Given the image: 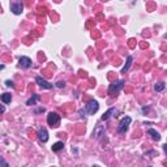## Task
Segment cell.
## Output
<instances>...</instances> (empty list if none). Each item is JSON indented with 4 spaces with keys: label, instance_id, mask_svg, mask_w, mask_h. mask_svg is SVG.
<instances>
[{
    "label": "cell",
    "instance_id": "6da1fadb",
    "mask_svg": "<svg viewBox=\"0 0 167 167\" xmlns=\"http://www.w3.org/2000/svg\"><path fill=\"white\" fill-rule=\"evenodd\" d=\"M60 115L58 114V112H50V114L47 115V124L50 127H54V128H56L59 127V123H60Z\"/></svg>",
    "mask_w": 167,
    "mask_h": 167
},
{
    "label": "cell",
    "instance_id": "7a4b0ae2",
    "mask_svg": "<svg viewBox=\"0 0 167 167\" xmlns=\"http://www.w3.org/2000/svg\"><path fill=\"white\" fill-rule=\"evenodd\" d=\"M123 86H124V81H123V80H119V81H115V82L110 84V86H109V94L110 95L117 94V93L123 89Z\"/></svg>",
    "mask_w": 167,
    "mask_h": 167
},
{
    "label": "cell",
    "instance_id": "3957f363",
    "mask_svg": "<svg viewBox=\"0 0 167 167\" xmlns=\"http://www.w3.org/2000/svg\"><path fill=\"white\" fill-rule=\"evenodd\" d=\"M98 110H99V105H98V102L94 101V99L89 101L85 106V112L87 115H94Z\"/></svg>",
    "mask_w": 167,
    "mask_h": 167
},
{
    "label": "cell",
    "instance_id": "277c9868",
    "mask_svg": "<svg viewBox=\"0 0 167 167\" xmlns=\"http://www.w3.org/2000/svg\"><path fill=\"white\" fill-rule=\"evenodd\" d=\"M131 121H132V119L129 116L123 117V119L120 120V123H119V125H117V132H119V133H125V132L128 131V128H129Z\"/></svg>",
    "mask_w": 167,
    "mask_h": 167
},
{
    "label": "cell",
    "instance_id": "5b68a950",
    "mask_svg": "<svg viewBox=\"0 0 167 167\" xmlns=\"http://www.w3.org/2000/svg\"><path fill=\"white\" fill-rule=\"evenodd\" d=\"M11 11L13 14L18 16V14H21L24 12V4L21 2H12L11 3Z\"/></svg>",
    "mask_w": 167,
    "mask_h": 167
},
{
    "label": "cell",
    "instance_id": "8992f818",
    "mask_svg": "<svg viewBox=\"0 0 167 167\" xmlns=\"http://www.w3.org/2000/svg\"><path fill=\"white\" fill-rule=\"evenodd\" d=\"M18 65L24 68V69H29L32 65H33V63H32V59L30 58H28V56H21L18 59Z\"/></svg>",
    "mask_w": 167,
    "mask_h": 167
},
{
    "label": "cell",
    "instance_id": "52a82bcc",
    "mask_svg": "<svg viewBox=\"0 0 167 167\" xmlns=\"http://www.w3.org/2000/svg\"><path fill=\"white\" fill-rule=\"evenodd\" d=\"M35 82L38 84L39 86L42 87V89H52V84H50V82H47L45 78H42L41 76H38V77H35Z\"/></svg>",
    "mask_w": 167,
    "mask_h": 167
},
{
    "label": "cell",
    "instance_id": "ba28073f",
    "mask_svg": "<svg viewBox=\"0 0 167 167\" xmlns=\"http://www.w3.org/2000/svg\"><path fill=\"white\" fill-rule=\"evenodd\" d=\"M103 135H105V127H103V125H97L94 128V131H93V139L98 140Z\"/></svg>",
    "mask_w": 167,
    "mask_h": 167
},
{
    "label": "cell",
    "instance_id": "9c48e42d",
    "mask_svg": "<svg viewBox=\"0 0 167 167\" xmlns=\"http://www.w3.org/2000/svg\"><path fill=\"white\" fill-rule=\"evenodd\" d=\"M38 139L41 142H47L48 141V132L46 128H41L38 131Z\"/></svg>",
    "mask_w": 167,
    "mask_h": 167
},
{
    "label": "cell",
    "instance_id": "30bf717a",
    "mask_svg": "<svg viewBox=\"0 0 167 167\" xmlns=\"http://www.w3.org/2000/svg\"><path fill=\"white\" fill-rule=\"evenodd\" d=\"M115 109H114V107H111V109H109V110H107L106 112H105V114H103L102 115V117H101V120H103V121H105V120H109L110 119V117L112 116V114H115Z\"/></svg>",
    "mask_w": 167,
    "mask_h": 167
},
{
    "label": "cell",
    "instance_id": "8fae6325",
    "mask_svg": "<svg viewBox=\"0 0 167 167\" xmlns=\"http://www.w3.org/2000/svg\"><path fill=\"white\" fill-rule=\"evenodd\" d=\"M148 135H149L154 141H159V140H161V135H159L155 129H153V128H151V129H148Z\"/></svg>",
    "mask_w": 167,
    "mask_h": 167
},
{
    "label": "cell",
    "instance_id": "7c38bea8",
    "mask_svg": "<svg viewBox=\"0 0 167 167\" xmlns=\"http://www.w3.org/2000/svg\"><path fill=\"white\" fill-rule=\"evenodd\" d=\"M63 148H64V144H63L61 141H58V142H55V144L52 145V151L54 153H58V151H60V150H63Z\"/></svg>",
    "mask_w": 167,
    "mask_h": 167
},
{
    "label": "cell",
    "instance_id": "4fadbf2b",
    "mask_svg": "<svg viewBox=\"0 0 167 167\" xmlns=\"http://www.w3.org/2000/svg\"><path fill=\"white\" fill-rule=\"evenodd\" d=\"M0 99H2V102L3 103H11V101H12V95L9 94V93H4V94H2L0 95Z\"/></svg>",
    "mask_w": 167,
    "mask_h": 167
},
{
    "label": "cell",
    "instance_id": "5bb4252c",
    "mask_svg": "<svg viewBox=\"0 0 167 167\" xmlns=\"http://www.w3.org/2000/svg\"><path fill=\"white\" fill-rule=\"evenodd\" d=\"M132 61H133V58H132V56H128V58H127V63H125V65L123 67V69H121V73H125L129 69V67L132 65Z\"/></svg>",
    "mask_w": 167,
    "mask_h": 167
},
{
    "label": "cell",
    "instance_id": "9a60e30c",
    "mask_svg": "<svg viewBox=\"0 0 167 167\" xmlns=\"http://www.w3.org/2000/svg\"><path fill=\"white\" fill-rule=\"evenodd\" d=\"M39 101V95H37V94H34L32 98H30V99H29L28 102H26V105L28 106H34V105H35V103Z\"/></svg>",
    "mask_w": 167,
    "mask_h": 167
},
{
    "label": "cell",
    "instance_id": "2e32d148",
    "mask_svg": "<svg viewBox=\"0 0 167 167\" xmlns=\"http://www.w3.org/2000/svg\"><path fill=\"white\" fill-rule=\"evenodd\" d=\"M165 82H158V84H155V85H154V90L155 91H162V90H163L165 89Z\"/></svg>",
    "mask_w": 167,
    "mask_h": 167
},
{
    "label": "cell",
    "instance_id": "e0dca14e",
    "mask_svg": "<svg viewBox=\"0 0 167 167\" xmlns=\"http://www.w3.org/2000/svg\"><path fill=\"white\" fill-rule=\"evenodd\" d=\"M0 166H2V167H8V163L4 161L3 157H0Z\"/></svg>",
    "mask_w": 167,
    "mask_h": 167
},
{
    "label": "cell",
    "instance_id": "ac0fdd59",
    "mask_svg": "<svg viewBox=\"0 0 167 167\" xmlns=\"http://www.w3.org/2000/svg\"><path fill=\"white\" fill-rule=\"evenodd\" d=\"M56 86H58V87H64V86H65V82H64V81H58V82H56Z\"/></svg>",
    "mask_w": 167,
    "mask_h": 167
},
{
    "label": "cell",
    "instance_id": "d6986e66",
    "mask_svg": "<svg viewBox=\"0 0 167 167\" xmlns=\"http://www.w3.org/2000/svg\"><path fill=\"white\" fill-rule=\"evenodd\" d=\"M6 85H7V86H11V87H14V84H13L12 81H9V80L6 81Z\"/></svg>",
    "mask_w": 167,
    "mask_h": 167
},
{
    "label": "cell",
    "instance_id": "ffe728a7",
    "mask_svg": "<svg viewBox=\"0 0 167 167\" xmlns=\"http://www.w3.org/2000/svg\"><path fill=\"white\" fill-rule=\"evenodd\" d=\"M45 111V107H39L38 110H35V114H38V112H43Z\"/></svg>",
    "mask_w": 167,
    "mask_h": 167
},
{
    "label": "cell",
    "instance_id": "44dd1931",
    "mask_svg": "<svg viewBox=\"0 0 167 167\" xmlns=\"http://www.w3.org/2000/svg\"><path fill=\"white\" fill-rule=\"evenodd\" d=\"M4 111H6V107H4L3 105H0V114H3Z\"/></svg>",
    "mask_w": 167,
    "mask_h": 167
},
{
    "label": "cell",
    "instance_id": "7402d4cb",
    "mask_svg": "<svg viewBox=\"0 0 167 167\" xmlns=\"http://www.w3.org/2000/svg\"><path fill=\"white\" fill-rule=\"evenodd\" d=\"M2 69H4V65H3V64L0 65V71H2Z\"/></svg>",
    "mask_w": 167,
    "mask_h": 167
},
{
    "label": "cell",
    "instance_id": "603a6c76",
    "mask_svg": "<svg viewBox=\"0 0 167 167\" xmlns=\"http://www.w3.org/2000/svg\"><path fill=\"white\" fill-rule=\"evenodd\" d=\"M93 167H99V166H93Z\"/></svg>",
    "mask_w": 167,
    "mask_h": 167
},
{
    "label": "cell",
    "instance_id": "cb8c5ba5",
    "mask_svg": "<svg viewBox=\"0 0 167 167\" xmlns=\"http://www.w3.org/2000/svg\"><path fill=\"white\" fill-rule=\"evenodd\" d=\"M149 167H151V166H149Z\"/></svg>",
    "mask_w": 167,
    "mask_h": 167
}]
</instances>
